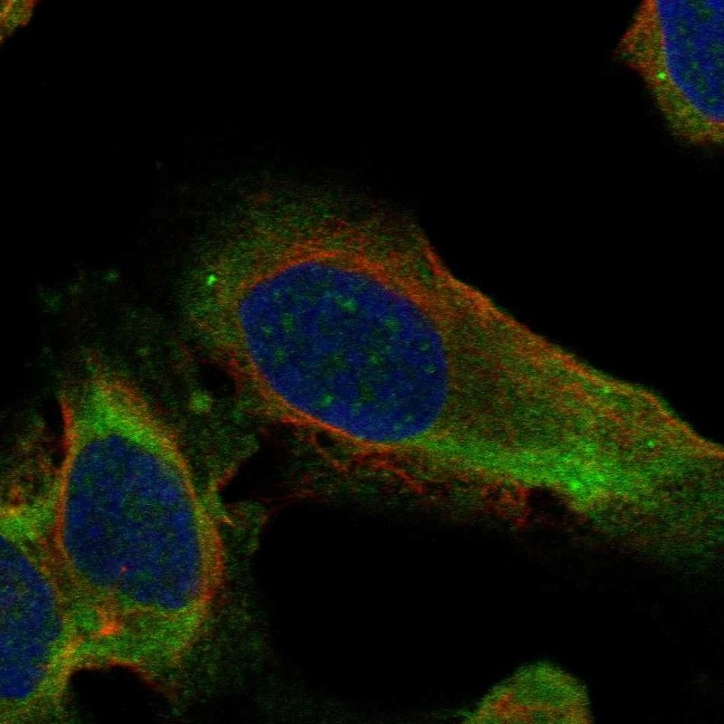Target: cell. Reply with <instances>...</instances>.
Wrapping results in <instances>:
<instances>
[{
  "instance_id": "cell-1",
  "label": "cell",
  "mask_w": 724,
  "mask_h": 724,
  "mask_svg": "<svg viewBox=\"0 0 724 724\" xmlns=\"http://www.w3.org/2000/svg\"><path fill=\"white\" fill-rule=\"evenodd\" d=\"M724 2L644 1L615 56L644 81L670 131L699 147L724 138Z\"/></svg>"
}]
</instances>
